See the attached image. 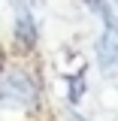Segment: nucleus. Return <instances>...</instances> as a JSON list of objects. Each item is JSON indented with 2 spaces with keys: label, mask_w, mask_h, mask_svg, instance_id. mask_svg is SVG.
<instances>
[{
  "label": "nucleus",
  "mask_w": 118,
  "mask_h": 121,
  "mask_svg": "<svg viewBox=\"0 0 118 121\" xmlns=\"http://www.w3.org/2000/svg\"><path fill=\"white\" fill-rule=\"evenodd\" d=\"M85 3L103 24L100 39H97V64L106 76H118V18L106 0H85Z\"/></svg>",
  "instance_id": "1"
},
{
  "label": "nucleus",
  "mask_w": 118,
  "mask_h": 121,
  "mask_svg": "<svg viewBox=\"0 0 118 121\" xmlns=\"http://www.w3.org/2000/svg\"><path fill=\"white\" fill-rule=\"evenodd\" d=\"M0 103L15 106L21 112H33L39 106V88L27 73L6 70V73H0Z\"/></svg>",
  "instance_id": "2"
},
{
  "label": "nucleus",
  "mask_w": 118,
  "mask_h": 121,
  "mask_svg": "<svg viewBox=\"0 0 118 121\" xmlns=\"http://www.w3.org/2000/svg\"><path fill=\"white\" fill-rule=\"evenodd\" d=\"M15 36L24 48H33L36 45V21H33V12H30L27 3H18V12H15Z\"/></svg>",
  "instance_id": "3"
},
{
  "label": "nucleus",
  "mask_w": 118,
  "mask_h": 121,
  "mask_svg": "<svg viewBox=\"0 0 118 121\" xmlns=\"http://www.w3.org/2000/svg\"><path fill=\"white\" fill-rule=\"evenodd\" d=\"M70 85H73V88H70V103H79V97H82V94H85V76L82 73H76V76H70Z\"/></svg>",
  "instance_id": "4"
},
{
  "label": "nucleus",
  "mask_w": 118,
  "mask_h": 121,
  "mask_svg": "<svg viewBox=\"0 0 118 121\" xmlns=\"http://www.w3.org/2000/svg\"><path fill=\"white\" fill-rule=\"evenodd\" d=\"M70 121H85V118H79V115H73V118H70Z\"/></svg>",
  "instance_id": "5"
},
{
  "label": "nucleus",
  "mask_w": 118,
  "mask_h": 121,
  "mask_svg": "<svg viewBox=\"0 0 118 121\" xmlns=\"http://www.w3.org/2000/svg\"><path fill=\"white\" fill-rule=\"evenodd\" d=\"M0 67H3V60H0Z\"/></svg>",
  "instance_id": "6"
}]
</instances>
